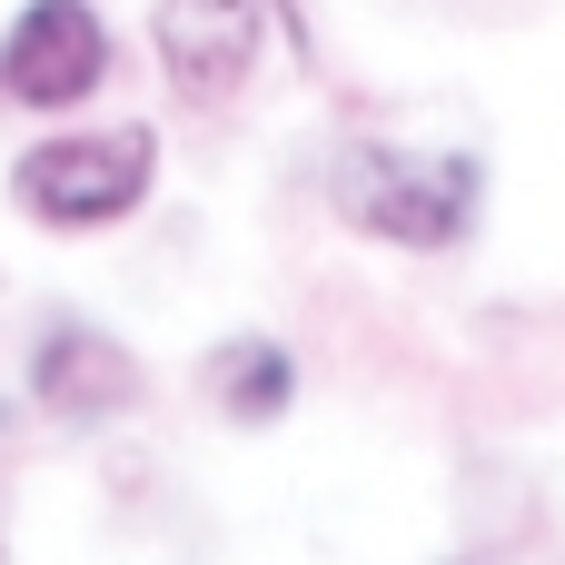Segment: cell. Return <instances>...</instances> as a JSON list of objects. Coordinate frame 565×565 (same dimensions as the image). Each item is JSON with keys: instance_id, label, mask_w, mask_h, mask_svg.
<instances>
[{"instance_id": "1", "label": "cell", "mask_w": 565, "mask_h": 565, "mask_svg": "<svg viewBox=\"0 0 565 565\" xmlns=\"http://www.w3.org/2000/svg\"><path fill=\"white\" fill-rule=\"evenodd\" d=\"M328 209L358 238L387 248H457L487 209V169L467 149H397V139H348L328 159Z\"/></svg>"}, {"instance_id": "2", "label": "cell", "mask_w": 565, "mask_h": 565, "mask_svg": "<svg viewBox=\"0 0 565 565\" xmlns=\"http://www.w3.org/2000/svg\"><path fill=\"white\" fill-rule=\"evenodd\" d=\"M159 179V129L149 119H109V129H50L10 159V199L40 228H119Z\"/></svg>"}, {"instance_id": "3", "label": "cell", "mask_w": 565, "mask_h": 565, "mask_svg": "<svg viewBox=\"0 0 565 565\" xmlns=\"http://www.w3.org/2000/svg\"><path fill=\"white\" fill-rule=\"evenodd\" d=\"M99 79H109V20L89 0H20V20L0 30V99L60 119Z\"/></svg>"}, {"instance_id": "4", "label": "cell", "mask_w": 565, "mask_h": 565, "mask_svg": "<svg viewBox=\"0 0 565 565\" xmlns=\"http://www.w3.org/2000/svg\"><path fill=\"white\" fill-rule=\"evenodd\" d=\"M139 358L109 338V328H89V318H60V328H40V348H30V407L40 417H60V427H119L129 407H139Z\"/></svg>"}, {"instance_id": "5", "label": "cell", "mask_w": 565, "mask_h": 565, "mask_svg": "<svg viewBox=\"0 0 565 565\" xmlns=\"http://www.w3.org/2000/svg\"><path fill=\"white\" fill-rule=\"evenodd\" d=\"M149 40L179 99H228L258 70V0H159Z\"/></svg>"}, {"instance_id": "6", "label": "cell", "mask_w": 565, "mask_h": 565, "mask_svg": "<svg viewBox=\"0 0 565 565\" xmlns=\"http://www.w3.org/2000/svg\"><path fill=\"white\" fill-rule=\"evenodd\" d=\"M199 387H209V407H218L228 427H278L288 397H298V358H288L278 338H218V348L199 358Z\"/></svg>"}]
</instances>
